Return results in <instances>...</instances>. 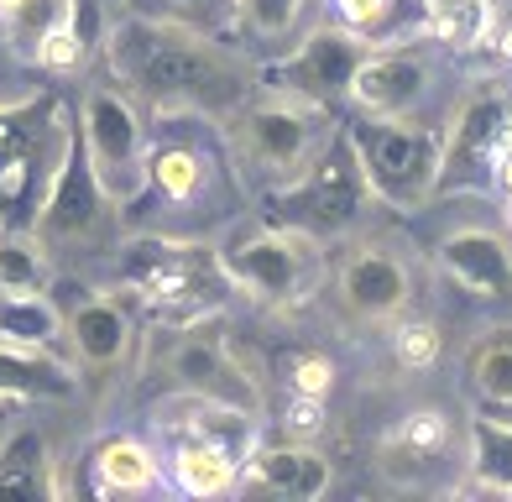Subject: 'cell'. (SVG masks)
Here are the masks:
<instances>
[{
    "mask_svg": "<svg viewBox=\"0 0 512 502\" xmlns=\"http://www.w3.org/2000/svg\"><path fill=\"white\" fill-rule=\"evenodd\" d=\"M105 63L136 105L162 116H230L256 89L236 53L173 16H126L105 37Z\"/></svg>",
    "mask_w": 512,
    "mask_h": 502,
    "instance_id": "1",
    "label": "cell"
},
{
    "mask_svg": "<svg viewBox=\"0 0 512 502\" xmlns=\"http://www.w3.org/2000/svg\"><path fill=\"white\" fill-rule=\"evenodd\" d=\"M220 121H225V152L236 163L241 189H256V194H277L298 184L340 131L335 110L309 105L277 84H256Z\"/></svg>",
    "mask_w": 512,
    "mask_h": 502,
    "instance_id": "2",
    "label": "cell"
},
{
    "mask_svg": "<svg viewBox=\"0 0 512 502\" xmlns=\"http://www.w3.org/2000/svg\"><path fill=\"white\" fill-rule=\"evenodd\" d=\"M241 178L230 152L199 136H168L147 152V184L136 199H126V225L152 236H199L225 215V204L236 199Z\"/></svg>",
    "mask_w": 512,
    "mask_h": 502,
    "instance_id": "3",
    "label": "cell"
},
{
    "mask_svg": "<svg viewBox=\"0 0 512 502\" xmlns=\"http://www.w3.org/2000/svg\"><path fill=\"white\" fill-rule=\"evenodd\" d=\"M225 283H236L267 309H298L324 288V241L293 231V225H230L215 246Z\"/></svg>",
    "mask_w": 512,
    "mask_h": 502,
    "instance_id": "4",
    "label": "cell"
},
{
    "mask_svg": "<svg viewBox=\"0 0 512 502\" xmlns=\"http://www.w3.org/2000/svg\"><path fill=\"white\" fill-rule=\"evenodd\" d=\"M345 136L356 147V163L366 173L371 194L387 210H424L439 194V157H445V126L434 121H377L351 116Z\"/></svg>",
    "mask_w": 512,
    "mask_h": 502,
    "instance_id": "5",
    "label": "cell"
},
{
    "mask_svg": "<svg viewBox=\"0 0 512 502\" xmlns=\"http://www.w3.org/2000/svg\"><path fill=\"white\" fill-rule=\"evenodd\" d=\"M110 231H115V199L105 194L100 173L89 168L79 116L58 110V163H53L48 189H42L32 236L53 257V251H95L110 241Z\"/></svg>",
    "mask_w": 512,
    "mask_h": 502,
    "instance_id": "6",
    "label": "cell"
},
{
    "mask_svg": "<svg viewBox=\"0 0 512 502\" xmlns=\"http://www.w3.org/2000/svg\"><path fill=\"white\" fill-rule=\"evenodd\" d=\"M262 199H267V220L293 225V231H304L314 241L351 236L356 225L366 220V210L377 204V194H371L366 173L356 163V147H351V136H345V126L335 131V142L319 152V163L298 178V184L277 189V194H262Z\"/></svg>",
    "mask_w": 512,
    "mask_h": 502,
    "instance_id": "7",
    "label": "cell"
},
{
    "mask_svg": "<svg viewBox=\"0 0 512 502\" xmlns=\"http://www.w3.org/2000/svg\"><path fill=\"white\" fill-rule=\"evenodd\" d=\"M121 283L162 319H194V314H209V293L225 283V272H220L215 246L199 236L136 231L121 257Z\"/></svg>",
    "mask_w": 512,
    "mask_h": 502,
    "instance_id": "8",
    "label": "cell"
},
{
    "mask_svg": "<svg viewBox=\"0 0 512 502\" xmlns=\"http://www.w3.org/2000/svg\"><path fill=\"white\" fill-rule=\"evenodd\" d=\"M157 361H162V377H168L173 393L262 414V387H256V377L241 367V356L230 351L220 319H209V314L173 319V330L162 335V346H157Z\"/></svg>",
    "mask_w": 512,
    "mask_h": 502,
    "instance_id": "9",
    "label": "cell"
},
{
    "mask_svg": "<svg viewBox=\"0 0 512 502\" xmlns=\"http://www.w3.org/2000/svg\"><path fill=\"white\" fill-rule=\"evenodd\" d=\"M74 116H79V131H84L89 168L100 173L105 194L115 204L136 199L147 184V152H152L142 105L131 95H121V89H110V84H95V89H84Z\"/></svg>",
    "mask_w": 512,
    "mask_h": 502,
    "instance_id": "10",
    "label": "cell"
},
{
    "mask_svg": "<svg viewBox=\"0 0 512 502\" xmlns=\"http://www.w3.org/2000/svg\"><path fill=\"white\" fill-rule=\"evenodd\" d=\"M434 95H439L434 37H403L387 42V48H371L351 79L356 116L377 121H429Z\"/></svg>",
    "mask_w": 512,
    "mask_h": 502,
    "instance_id": "11",
    "label": "cell"
},
{
    "mask_svg": "<svg viewBox=\"0 0 512 502\" xmlns=\"http://www.w3.org/2000/svg\"><path fill=\"white\" fill-rule=\"evenodd\" d=\"M377 471L403 492H439L465 476V429L450 408H413L382 435Z\"/></svg>",
    "mask_w": 512,
    "mask_h": 502,
    "instance_id": "12",
    "label": "cell"
},
{
    "mask_svg": "<svg viewBox=\"0 0 512 502\" xmlns=\"http://www.w3.org/2000/svg\"><path fill=\"white\" fill-rule=\"evenodd\" d=\"M371 53V42H361L356 32H345L340 21H314V27L298 37V48H288L283 58L267 63V79L288 95L335 110L351 100V79L361 58Z\"/></svg>",
    "mask_w": 512,
    "mask_h": 502,
    "instance_id": "13",
    "label": "cell"
},
{
    "mask_svg": "<svg viewBox=\"0 0 512 502\" xmlns=\"http://www.w3.org/2000/svg\"><path fill=\"white\" fill-rule=\"evenodd\" d=\"M335 304L356 325H392L413 304V262L392 241H361L335 267Z\"/></svg>",
    "mask_w": 512,
    "mask_h": 502,
    "instance_id": "14",
    "label": "cell"
},
{
    "mask_svg": "<svg viewBox=\"0 0 512 502\" xmlns=\"http://www.w3.org/2000/svg\"><path fill=\"white\" fill-rule=\"evenodd\" d=\"M512 126V95L502 89H476L455 105V121L445 131V157H439V194L455 189H492V157L502 131Z\"/></svg>",
    "mask_w": 512,
    "mask_h": 502,
    "instance_id": "15",
    "label": "cell"
},
{
    "mask_svg": "<svg viewBox=\"0 0 512 502\" xmlns=\"http://www.w3.org/2000/svg\"><path fill=\"white\" fill-rule=\"evenodd\" d=\"M434 267L481 304L512 293V241L492 231V225H455L450 236H439Z\"/></svg>",
    "mask_w": 512,
    "mask_h": 502,
    "instance_id": "16",
    "label": "cell"
},
{
    "mask_svg": "<svg viewBox=\"0 0 512 502\" xmlns=\"http://www.w3.org/2000/svg\"><path fill=\"white\" fill-rule=\"evenodd\" d=\"M63 340L74 346L84 372H115L126 367L136 346V319L126 299H115V293H79L63 309Z\"/></svg>",
    "mask_w": 512,
    "mask_h": 502,
    "instance_id": "17",
    "label": "cell"
},
{
    "mask_svg": "<svg viewBox=\"0 0 512 502\" xmlns=\"http://www.w3.org/2000/svg\"><path fill=\"white\" fill-rule=\"evenodd\" d=\"M330 487H335L330 455H319L304 440H288V445L256 440V450L241 466V492H262V497H283V502H314Z\"/></svg>",
    "mask_w": 512,
    "mask_h": 502,
    "instance_id": "18",
    "label": "cell"
},
{
    "mask_svg": "<svg viewBox=\"0 0 512 502\" xmlns=\"http://www.w3.org/2000/svg\"><path fill=\"white\" fill-rule=\"evenodd\" d=\"M58 466H53V445L37 424L21 419L6 440H0V497L16 502V497H58Z\"/></svg>",
    "mask_w": 512,
    "mask_h": 502,
    "instance_id": "19",
    "label": "cell"
},
{
    "mask_svg": "<svg viewBox=\"0 0 512 502\" xmlns=\"http://www.w3.org/2000/svg\"><path fill=\"white\" fill-rule=\"evenodd\" d=\"M0 398H79V377L58 351H32V346H11L0 340Z\"/></svg>",
    "mask_w": 512,
    "mask_h": 502,
    "instance_id": "20",
    "label": "cell"
},
{
    "mask_svg": "<svg viewBox=\"0 0 512 502\" xmlns=\"http://www.w3.org/2000/svg\"><path fill=\"white\" fill-rule=\"evenodd\" d=\"M465 393H471L476 414L512 424V325L486 330L465 351Z\"/></svg>",
    "mask_w": 512,
    "mask_h": 502,
    "instance_id": "21",
    "label": "cell"
},
{
    "mask_svg": "<svg viewBox=\"0 0 512 502\" xmlns=\"http://www.w3.org/2000/svg\"><path fill=\"white\" fill-rule=\"evenodd\" d=\"M162 455L147 440L131 435H110L95 445V492L100 497H142V492H162Z\"/></svg>",
    "mask_w": 512,
    "mask_h": 502,
    "instance_id": "22",
    "label": "cell"
},
{
    "mask_svg": "<svg viewBox=\"0 0 512 502\" xmlns=\"http://www.w3.org/2000/svg\"><path fill=\"white\" fill-rule=\"evenodd\" d=\"M230 16H236L241 42H251V53H262L267 63L298 48V37L314 27L309 0H230Z\"/></svg>",
    "mask_w": 512,
    "mask_h": 502,
    "instance_id": "23",
    "label": "cell"
},
{
    "mask_svg": "<svg viewBox=\"0 0 512 502\" xmlns=\"http://www.w3.org/2000/svg\"><path fill=\"white\" fill-rule=\"evenodd\" d=\"M424 11L429 0H330V21H340L345 32H356L371 48L424 37Z\"/></svg>",
    "mask_w": 512,
    "mask_h": 502,
    "instance_id": "24",
    "label": "cell"
},
{
    "mask_svg": "<svg viewBox=\"0 0 512 502\" xmlns=\"http://www.w3.org/2000/svg\"><path fill=\"white\" fill-rule=\"evenodd\" d=\"M465 482L476 492L512 497V424L471 414L465 419Z\"/></svg>",
    "mask_w": 512,
    "mask_h": 502,
    "instance_id": "25",
    "label": "cell"
},
{
    "mask_svg": "<svg viewBox=\"0 0 512 502\" xmlns=\"http://www.w3.org/2000/svg\"><path fill=\"white\" fill-rule=\"evenodd\" d=\"M424 37L445 53H476L497 37V0H429Z\"/></svg>",
    "mask_w": 512,
    "mask_h": 502,
    "instance_id": "26",
    "label": "cell"
},
{
    "mask_svg": "<svg viewBox=\"0 0 512 502\" xmlns=\"http://www.w3.org/2000/svg\"><path fill=\"white\" fill-rule=\"evenodd\" d=\"M0 340L32 346V351H58L63 309L48 293H0Z\"/></svg>",
    "mask_w": 512,
    "mask_h": 502,
    "instance_id": "27",
    "label": "cell"
},
{
    "mask_svg": "<svg viewBox=\"0 0 512 502\" xmlns=\"http://www.w3.org/2000/svg\"><path fill=\"white\" fill-rule=\"evenodd\" d=\"M48 283H53L48 246L32 231L0 225V293H48Z\"/></svg>",
    "mask_w": 512,
    "mask_h": 502,
    "instance_id": "28",
    "label": "cell"
},
{
    "mask_svg": "<svg viewBox=\"0 0 512 502\" xmlns=\"http://www.w3.org/2000/svg\"><path fill=\"white\" fill-rule=\"evenodd\" d=\"M11 21V32H16V42L21 48H37L48 32H58V27H68V21H79V6L74 0H21V6L6 16Z\"/></svg>",
    "mask_w": 512,
    "mask_h": 502,
    "instance_id": "29",
    "label": "cell"
},
{
    "mask_svg": "<svg viewBox=\"0 0 512 502\" xmlns=\"http://www.w3.org/2000/svg\"><path fill=\"white\" fill-rule=\"evenodd\" d=\"M283 387H288V398L330 403V393H335V361L324 351H298V356H288V367H283Z\"/></svg>",
    "mask_w": 512,
    "mask_h": 502,
    "instance_id": "30",
    "label": "cell"
},
{
    "mask_svg": "<svg viewBox=\"0 0 512 502\" xmlns=\"http://www.w3.org/2000/svg\"><path fill=\"white\" fill-rule=\"evenodd\" d=\"M392 351L408 372H429L439 361V330L429 319H392Z\"/></svg>",
    "mask_w": 512,
    "mask_h": 502,
    "instance_id": "31",
    "label": "cell"
},
{
    "mask_svg": "<svg viewBox=\"0 0 512 502\" xmlns=\"http://www.w3.org/2000/svg\"><path fill=\"white\" fill-rule=\"evenodd\" d=\"M16 424H21V408H16V398H0V440H6Z\"/></svg>",
    "mask_w": 512,
    "mask_h": 502,
    "instance_id": "32",
    "label": "cell"
},
{
    "mask_svg": "<svg viewBox=\"0 0 512 502\" xmlns=\"http://www.w3.org/2000/svg\"><path fill=\"white\" fill-rule=\"evenodd\" d=\"M502 225H507V236H512V194H502Z\"/></svg>",
    "mask_w": 512,
    "mask_h": 502,
    "instance_id": "33",
    "label": "cell"
},
{
    "mask_svg": "<svg viewBox=\"0 0 512 502\" xmlns=\"http://www.w3.org/2000/svg\"><path fill=\"white\" fill-rule=\"evenodd\" d=\"M6 110H11V105H0V116H6Z\"/></svg>",
    "mask_w": 512,
    "mask_h": 502,
    "instance_id": "34",
    "label": "cell"
}]
</instances>
